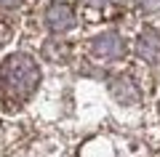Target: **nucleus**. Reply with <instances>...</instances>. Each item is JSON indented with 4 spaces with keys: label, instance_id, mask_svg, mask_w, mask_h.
<instances>
[{
    "label": "nucleus",
    "instance_id": "f257e3e1",
    "mask_svg": "<svg viewBox=\"0 0 160 157\" xmlns=\"http://www.w3.org/2000/svg\"><path fill=\"white\" fill-rule=\"evenodd\" d=\"M40 83V69L32 56L13 53L0 64V101L6 107H19L35 93Z\"/></svg>",
    "mask_w": 160,
    "mask_h": 157
},
{
    "label": "nucleus",
    "instance_id": "f03ea898",
    "mask_svg": "<svg viewBox=\"0 0 160 157\" xmlns=\"http://www.w3.org/2000/svg\"><path fill=\"white\" fill-rule=\"evenodd\" d=\"M93 53L99 59H115V56L123 53V40L118 35H104V37H99L93 43Z\"/></svg>",
    "mask_w": 160,
    "mask_h": 157
},
{
    "label": "nucleus",
    "instance_id": "7ed1b4c3",
    "mask_svg": "<svg viewBox=\"0 0 160 157\" xmlns=\"http://www.w3.org/2000/svg\"><path fill=\"white\" fill-rule=\"evenodd\" d=\"M72 11L64 6H51V11H48V27L53 29V32H64V29L72 27Z\"/></svg>",
    "mask_w": 160,
    "mask_h": 157
},
{
    "label": "nucleus",
    "instance_id": "20e7f679",
    "mask_svg": "<svg viewBox=\"0 0 160 157\" xmlns=\"http://www.w3.org/2000/svg\"><path fill=\"white\" fill-rule=\"evenodd\" d=\"M139 53H142V59H147V61H155V59L160 56V37L155 32H144L142 40H139Z\"/></svg>",
    "mask_w": 160,
    "mask_h": 157
}]
</instances>
